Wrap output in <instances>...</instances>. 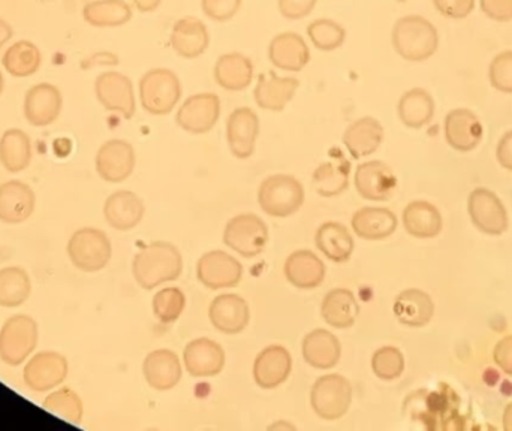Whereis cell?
<instances>
[{
    "label": "cell",
    "instance_id": "cell-1",
    "mask_svg": "<svg viewBox=\"0 0 512 431\" xmlns=\"http://www.w3.org/2000/svg\"><path fill=\"white\" fill-rule=\"evenodd\" d=\"M183 270L182 253L167 241H155L143 247L132 264L135 280L143 289L156 288L165 282L179 279Z\"/></svg>",
    "mask_w": 512,
    "mask_h": 431
},
{
    "label": "cell",
    "instance_id": "cell-2",
    "mask_svg": "<svg viewBox=\"0 0 512 431\" xmlns=\"http://www.w3.org/2000/svg\"><path fill=\"white\" fill-rule=\"evenodd\" d=\"M391 42L402 59L426 62L438 51L439 33L427 18L406 15L394 24Z\"/></svg>",
    "mask_w": 512,
    "mask_h": 431
},
{
    "label": "cell",
    "instance_id": "cell-3",
    "mask_svg": "<svg viewBox=\"0 0 512 431\" xmlns=\"http://www.w3.org/2000/svg\"><path fill=\"white\" fill-rule=\"evenodd\" d=\"M69 261L84 273L104 270L113 255L110 238L92 226L77 229L66 244Z\"/></svg>",
    "mask_w": 512,
    "mask_h": 431
},
{
    "label": "cell",
    "instance_id": "cell-4",
    "mask_svg": "<svg viewBox=\"0 0 512 431\" xmlns=\"http://www.w3.org/2000/svg\"><path fill=\"white\" fill-rule=\"evenodd\" d=\"M38 339V324L32 316H11L0 328V360L6 366H21L32 357Z\"/></svg>",
    "mask_w": 512,
    "mask_h": 431
},
{
    "label": "cell",
    "instance_id": "cell-5",
    "mask_svg": "<svg viewBox=\"0 0 512 431\" xmlns=\"http://www.w3.org/2000/svg\"><path fill=\"white\" fill-rule=\"evenodd\" d=\"M182 98V84L171 69L155 68L140 80V101L153 116L170 114Z\"/></svg>",
    "mask_w": 512,
    "mask_h": 431
},
{
    "label": "cell",
    "instance_id": "cell-6",
    "mask_svg": "<svg viewBox=\"0 0 512 431\" xmlns=\"http://www.w3.org/2000/svg\"><path fill=\"white\" fill-rule=\"evenodd\" d=\"M258 203L268 216H292L304 204L303 185L288 174L270 176L259 186Z\"/></svg>",
    "mask_w": 512,
    "mask_h": 431
},
{
    "label": "cell",
    "instance_id": "cell-7",
    "mask_svg": "<svg viewBox=\"0 0 512 431\" xmlns=\"http://www.w3.org/2000/svg\"><path fill=\"white\" fill-rule=\"evenodd\" d=\"M313 411L322 420H340L352 403V387L348 379L340 375L319 378L310 393Z\"/></svg>",
    "mask_w": 512,
    "mask_h": 431
},
{
    "label": "cell",
    "instance_id": "cell-8",
    "mask_svg": "<svg viewBox=\"0 0 512 431\" xmlns=\"http://www.w3.org/2000/svg\"><path fill=\"white\" fill-rule=\"evenodd\" d=\"M69 364L65 355L56 351L33 354L24 364L23 381L35 393L56 390L68 378Z\"/></svg>",
    "mask_w": 512,
    "mask_h": 431
},
{
    "label": "cell",
    "instance_id": "cell-9",
    "mask_svg": "<svg viewBox=\"0 0 512 431\" xmlns=\"http://www.w3.org/2000/svg\"><path fill=\"white\" fill-rule=\"evenodd\" d=\"M224 241L230 249L245 258H254L264 252L268 243V228L261 217L239 215L228 222Z\"/></svg>",
    "mask_w": 512,
    "mask_h": 431
},
{
    "label": "cell",
    "instance_id": "cell-10",
    "mask_svg": "<svg viewBox=\"0 0 512 431\" xmlns=\"http://www.w3.org/2000/svg\"><path fill=\"white\" fill-rule=\"evenodd\" d=\"M221 117V99L216 93L189 96L177 111V125L189 134L203 135L212 131Z\"/></svg>",
    "mask_w": 512,
    "mask_h": 431
},
{
    "label": "cell",
    "instance_id": "cell-11",
    "mask_svg": "<svg viewBox=\"0 0 512 431\" xmlns=\"http://www.w3.org/2000/svg\"><path fill=\"white\" fill-rule=\"evenodd\" d=\"M95 93L105 110L128 120L134 117L137 108L134 86L126 75L116 71L104 72L96 78Z\"/></svg>",
    "mask_w": 512,
    "mask_h": 431
},
{
    "label": "cell",
    "instance_id": "cell-12",
    "mask_svg": "<svg viewBox=\"0 0 512 431\" xmlns=\"http://www.w3.org/2000/svg\"><path fill=\"white\" fill-rule=\"evenodd\" d=\"M134 147L125 140H108L96 153V173L107 183H122L134 173Z\"/></svg>",
    "mask_w": 512,
    "mask_h": 431
},
{
    "label": "cell",
    "instance_id": "cell-13",
    "mask_svg": "<svg viewBox=\"0 0 512 431\" xmlns=\"http://www.w3.org/2000/svg\"><path fill=\"white\" fill-rule=\"evenodd\" d=\"M243 265L222 250H212L201 256L197 264V277L206 288H233L242 280Z\"/></svg>",
    "mask_w": 512,
    "mask_h": 431
},
{
    "label": "cell",
    "instance_id": "cell-14",
    "mask_svg": "<svg viewBox=\"0 0 512 431\" xmlns=\"http://www.w3.org/2000/svg\"><path fill=\"white\" fill-rule=\"evenodd\" d=\"M468 210L472 222L484 234L501 235L507 231V209L490 189H475L469 197Z\"/></svg>",
    "mask_w": 512,
    "mask_h": 431
},
{
    "label": "cell",
    "instance_id": "cell-15",
    "mask_svg": "<svg viewBox=\"0 0 512 431\" xmlns=\"http://www.w3.org/2000/svg\"><path fill=\"white\" fill-rule=\"evenodd\" d=\"M62 93L54 84L39 83L27 90L24 98V117L36 128H45L59 119L62 113Z\"/></svg>",
    "mask_w": 512,
    "mask_h": 431
},
{
    "label": "cell",
    "instance_id": "cell-16",
    "mask_svg": "<svg viewBox=\"0 0 512 431\" xmlns=\"http://www.w3.org/2000/svg\"><path fill=\"white\" fill-rule=\"evenodd\" d=\"M354 183L358 194L367 201H388L397 189L396 174L381 161L358 165Z\"/></svg>",
    "mask_w": 512,
    "mask_h": 431
},
{
    "label": "cell",
    "instance_id": "cell-17",
    "mask_svg": "<svg viewBox=\"0 0 512 431\" xmlns=\"http://www.w3.org/2000/svg\"><path fill=\"white\" fill-rule=\"evenodd\" d=\"M483 135V125L474 111L457 108L448 113L445 119V138L457 152L468 153L477 149Z\"/></svg>",
    "mask_w": 512,
    "mask_h": 431
},
{
    "label": "cell",
    "instance_id": "cell-18",
    "mask_svg": "<svg viewBox=\"0 0 512 431\" xmlns=\"http://www.w3.org/2000/svg\"><path fill=\"white\" fill-rule=\"evenodd\" d=\"M186 372L195 378H210L224 370L225 352L215 340H192L183 352Z\"/></svg>",
    "mask_w": 512,
    "mask_h": 431
},
{
    "label": "cell",
    "instance_id": "cell-19",
    "mask_svg": "<svg viewBox=\"0 0 512 431\" xmlns=\"http://www.w3.org/2000/svg\"><path fill=\"white\" fill-rule=\"evenodd\" d=\"M258 134V116L251 108H237L228 117V146L237 159H248L254 155Z\"/></svg>",
    "mask_w": 512,
    "mask_h": 431
},
{
    "label": "cell",
    "instance_id": "cell-20",
    "mask_svg": "<svg viewBox=\"0 0 512 431\" xmlns=\"http://www.w3.org/2000/svg\"><path fill=\"white\" fill-rule=\"evenodd\" d=\"M36 197L26 183L11 180L0 185V220L8 225H20L35 212Z\"/></svg>",
    "mask_w": 512,
    "mask_h": 431
},
{
    "label": "cell",
    "instance_id": "cell-21",
    "mask_svg": "<svg viewBox=\"0 0 512 431\" xmlns=\"http://www.w3.org/2000/svg\"><path fill=\"white\" fill-rule=\"evenodd\" d=\"M268 59L277 69L300 72L310 62V51L303 36L285 32L271 39L268 45Z\"/></svg>",
    "mask_w": 512,
    "mask_h": 431
},
{
    "label": "cell",
    "instance_id": "cell-22",
    "mask_svg": "<svg viewBox=\"0 0 512 431\" xmlns=\"http://www.w3.org/2000/svg\"><path fill=\"white\" fill-rule=\"evenodd\" d=\"M291 370L292 358L289 352L283 346H268L256 357L254 379L258 387L273 390L289 378Z\"/></svg>",
    "mask_w": 512,
    "mask_h": 431
},
{
    "label": "cell",
    "instance_id": "cell-23",
    "mask_svg": "<svg viewBox=\"0 0 512 431\" xmlns=\"http://www.w3.org/2000/svg\"><path fill=\"white\" fill-rule=\"evenodd\" d=\"M170 42L173 50L183 59H197L209 48V29L200 18H180L173 26Z\"/></svg>",
    "mask_w": 512,
    "mask_h": 431
},
{
    "label": "cell",
    "instance_id": "cell-24",
    "mask_svg": "<svg viewBox=\"0 0 512 431\" xmlns=\"http://www.w3.org/2000/svg\"><path fill=\"white\" fill-rule=\"evenodd\" d=\"M210 322L216 330L225 334H239L248 327L249 306L240 295H219L210 304Z\"/></svg>",
    "mask_w": 512,
    "mask_h": 431
},
{
    "label": "cell",
    "instance_id": "cell-25",
    "mask_svg": "<svg viewBox=\"0 0 512 431\" xmlns=\"http://www.w3.org/2000/svg\"><path fill=\"white\" fill-rule=\"evenodd\" d=\"M349 174L351 164L348 159L340 150L333 149L330 152V159L319 165L313 173V189L321 197H337L348 189Z\"/></svg>",
    "mask_w": 512,
    "mask_h": 431
},
{
    "label": "cell",
    "instance_id": "cell-26",
    "mask_svg": "<svg viewBox=\"0 0 512 431\" xmlns=\"http://www.w3.org/2000/svg\"><path fill=\"white\" fill-rule=\"evenodd\" d=\"M143 373L147 384L155 390H173L182 379V364L173 351L158 349L147 355Z\"/></svg>",
    "mask_w": 512,
    "mask_h": 431
},
{
    "label": "cell",
    "instance_id": "cell-27",
    "mask_svg": "<svg viewBox=\"0 0 512 431\" xmlns=\"http://www.w3.org/2000/svg\"><path fill=\"white\" fill-rule=\"evenodd\" d=\"M144 203L131 191H117L104 204V217L111 228L131 231L143 220Z\"/></svg>",
    "mask_w": 512,
    "mask_h": 431
},
{
    "label": "cell",
    "instance_id": "cell-28",
    "mask_svg": "<svg viewBox=\"0 0 512 431\" xmlns=\"http://www.w3.org/2000/svg\"><path fill=\"white\" fill-rule=\"evenodd\" d=\"M300 81L292 77H277L276 74L261 75L255 87V102L262 110H285L297 92Z\"/></svg>",
    "mask_w": 512,
    "mask_h": 431
},
{
    "label": "cell",
    "instance_id": "cell-29",
    "mask_svg": "<svg viewBox=\"0 0 512 431\" xmlns=\"http://www.w3.org/2000/svg\"><path fill=\"white\" fill-rule=\"evenodd\" d=\"M382 141H384V128L373 117H361L355 120L343 134V144L354 159L373 155L381 147Z\"/></svg>",
    "mask_w": 512,
    "mask_h": 431
},
{
    "label": "cell",
    "instance_id": "cell-30",
    "mask_svg": "<svg viewBox=\"0 0 512 431\" xmlns=\"http://www.w3.org/2000/svg\"><path fill=\"white\" fill-rule=\"evenodd\" d=\"M285 277L298 289H313L324 282L325 265L310 250H297L285 262Z\"/></svg>",
    "mask_w": 512,
    "mask_h": 431
},
{
    "label": "cell",
    "instance_id": "cell-31",
    "mask_svg": "<svg viewBox=\"0 0 512 431\" xmlns=\"http://www.w3.org/2000/svg\"><path fill=\"white\" fill-rule=\"evenodd\" d=\"M394 315L406 327H424L432 321L435 304L432 297L421 289H406L394 301Z\"/></svg>",
    "mask_w": 512,
    "mask_h": 431
},
{
    "label": "cell",
    "instance_id": "cell-32",
    "mask_svg": "<svg viewBox=\"0 0 512 431\" xmlns=\"http://www.w3.org/2000/svg\"><path fill=\"white\" fill-rule=\"evenodd\" d=\"M342 348L339 339L327 330H313L303 340V357L319 370L333 369L339 363Z\"/></svg>",
    "mask_w": 512,
    "mask_h": 431
},
{
    "label": "cell",
    "instance_id": "cell-33",
    "mask_svg": "<svg viewBox=\"0 0 512 431\" xmlns=\"http://www.w3.org/2000/svg\"><path fill=\"white\" fill-rule=\"evenodd\" d=\"M352 229L364 240H385L397 229V217L382 207H364L352 216Z\"/></svg>",
    "mask_w": 512,
    "mask_h": 431
},
{
    "label": "cell",
    "instance_id": "cell-34",
    "mask_svg": "<svg viewBox=\"0 0 512 431\" xmlns=\"http://www.w3.org/2000/svg\"><path fill=\"white\" fill-rule=\"evenodd\" d=\"M215 80L222 89L240 92L254 80V65L242 53H227L215 65Z\"/></svg>",
    "mask_w": 512,
    "mask_h": 431
},
{
    "label": "cell",
    "instance_id": "cell-35",
    "mask_svg": "<svg viewBox=\"0 0 512 431\" xmlns=\"http://www.w3.org/2000/svg\"><path fill=\"white\" fill-rule=\"evenodd\" d=\"M315 243L322 255L337 264L348 261L355 249L351 232L342 223L337 222H327L319 226Z\"/></svg>",
    "mask_w": 512,
    "mask_h": 431
},
{
    "label": "cell",
    "instance_id": "cell-36",
    "mask_svg": "<svg viewBox=\"0 0 512 431\" xmlns=\"http://www.w3.org/2000/svg\"><path fill=\"white\" fill-rule=\"evenodd\" d=\"M403 226L412 237L427 240L441 234L444 222L441 212L433 204L427 201H412L403 210Z\"/></svg>",
    "mask_w": 512,
    "mask_h": 431
},
{
    "label": "cell",
    "instance_id": "cell-37",
    "mask_svg": "<svg viewBox=\"0 0 512 431\" xmlns=\"http://www.w3.org/2000/svg\"><path fill=\"white\" fill-rule=\"evenodd\" d=\"M321 313L328 325L342 330L355 324L360 315V306L355 295L348 289H333L325 295Z\"/></svg>",
    "mask_w": 512,
    "mask_h": 431
},
{
    "label": "cell",
    "instance_id": "cell-38",
    "mask_svg": "<svg viewBox=\"0 0 512 431\" xmlns=\"http://www.w3.org/2000/svg\"><path fill=\"white\" fill-rule=\"evenodd\" d=\"M32 140L21 129L12 128L0 137V164L8 173H21L32 162Z\"/></svg>",
    "mask_w": 512,
    "mask_h": 431
},
{
    "label": "cell",
    "instance_id": "cell-39",
    "mask_svg": "<svg viewBox=\"0 0 512 431\" xmlns=\"http://www.w3.org/2000/svg\"><path fill=\"white\" fill-rule=\"evenodd\" d=\"M397 113L403 125L411 129H421L432 122L435 101L427 90L412 89L400 98Z\"/></svg>",
    "mask_w": 512,
    "mask_h": 431
},
{
    "label": "cell",
    "instance_id": "cell-40",
    "mask_svg": "<svg viewBox=\"0 0 512 431\" xmlns=\"http://www.w3.org/2000/svg\"><path fill=\"white\" fill-rule=\"evenodd\" d=\"M83 18L93 27L125 26L132 18V8L125 0H93L83 8Z\"/></svg>",
    "mask_w": 512,
    "mask_h": 431
},
{
    "label": "cell",
    "instance_id": "cell-41",
    "mask_svg": "<svg viewBox=\"0 0 512 431\" xmlns=\"http://www.w3.org/2000/svg\"><path fill=\"white\" fill-rule=\"evenodd\" d=\"M32 280L24 268L11 265L0 270V307L17 309L29 300Z\"/></svg>",
    "mask_w": 512,
    "mask_h": 431
},
{
    "label": "cell",
    "instance_id": "cell-42",
    "mask_svg": "<svg viewBox=\"0 0 512 431\" xmlns=\"http://www.w3.org/2000/svg\"><path fill=\"white\" fill-rule=\"evenodd\" d=\"M42 54L30 41H18L5 51L2 65L12 77L26 78L35 74L41 66Z\"/></svg>",
    "mask_w": 512,
    "mask_h": 431
},
{
    "label": "cell",
    "instance_id": "cell-43",
    "mask_svg": "<svg viewBox=\"0 0 512 431\" xmlns=\"http://www.w3.org/2000/svg\"><path fill=\"white\" fill-rule=\"evenodd\" d=\"M42 408L75 426H78L84 417L83 400L69 387H57L56 390L50 391L42 402Z\"/></svg>",
    "mask_w": 512,
    "mask_h": 431
},
{
    "label": "cell",
    "instance_id": "cell-44",
    "mask_svg": "<svg viewBox=\"0 0 512 431\" xmlns=\"http://www.w3.org/2000/svg\"><path fill=\"white\" fill-rule=\"evenodd\" d=\"M307 35L319 51H334L345 42L346 30L337 21L319 18L309 24Z\"/></svg>",
    "mask_w": 512,
    "mask_h": 431
},
{
    "label": "cell",
    "instance_id": "cell-45",
    "mask_svg": "<svg viewBox=\"0 0 512 431\" xmlns=\"http://www.w3.org/2000/svg\"><path fill=\"white\" fill-rule=\"evenodd\" d=\"M186 297L179 288H165L153 298V313L162 324H173L185 312Z\"/></svg>",
    "mask_w": 512,
    "mask_h": 431
},
{
    "label": "cell",
    "instance_id": "cell-46",
    "mask_svg": "<svg viewBox=\"0 0 512 431\" xmlns=\"http://www.w3.org/2000/svg\"><path fill=\"white\" fill-rule=\"evenodd\" d=\"M372 370L382 381H394L405 370V357L394 346H384L373 354Z\"/></svg>",
    "mask_w": 512,
    "mask_h": 431
},
{
    "label": "cell",
    "instance_id": "cell-47",
    "mask_svg": "<svg viewBox=\"0 0 512 431\" xmlns=\"http://www.w3.org/2000/svg\"><path fill=\"white\" fill-rule=\"evenodd\" d=\"M490 84L502 93H512V50L502 51L490 63Z\"/></svg>",
    "mask_w": 512,
    "mask_h": 431
},
{
    "label": "cell",
    "instance_id": "cell-48",
    "mask_svg": "<svg viewBox=\"0 0 512 431\" xmlns=\"http://www.w3.org/2000/svg\"><path fill=\"white\" fill-rule=\"evenodd\" d=\"M243 0H201L203 12L210 20L224 23L236 17L242 8Z\"/></svg>",
    "mask_w": 512,
    "mask_h": 431
},
{
    "label": "cell",
    "instance_id": "cell-49",
    "mask_svg": "<svg viewBox=\"0 0 512 431\" xmlns=\"http://www.w3.org/2000/svg\"><path fill=\"white\" fill-rule=\"evenodd\" d=\"M433 3L444 17L453 20H463L475 9V0H433Z\"/></svg>",
    "mask_w": 512,
    "mask_h": 431
},
{
    "label": "cell",
    "instance_id": "cell-50",
    "mask_svg": "<svg viewBox=\"0 0 512 431\" xmlns=\"http://www.w3.org/2000/svg\"><path fill=\"white\" fill-rule=\"evenodd\" d=\"M318 0H277L279 12L288 20H301L312 14Z\"/></svg>",
    "mask_w": 512,
    "mask_h": 431
},
{
    "label": "cell",
    "instance_id": "cell-51",
    "mask_svg": "<svg viewBox=\"0 0 512 431\" xmlns=\"http://www.w3.org/2000/svg\"><path fill=\"white\" fill-rule=\"evenodd\" d=\"M481 11L490 20L508 23L512 20V0H480Z\"/></svg>",
    "mask_w": 512,
    "mask_h": 431
},
{
    "label": "cell",
    "instance_id": "cell-52",
    "mask_svg": "<svg viewBox=\"0 0 512 431\" xmlns=\"http://www.w3.org/2000/svg\"><path fill=\"white\" fill-rule=\"evenodd\" d=\"M493 360L502 372L512 376V334L499 340L493 352Z\"/></svg>",
    "mask_w": 512,
    "mask_h": 431
},
{
    "label": "cell",
    "instance_id": "cell-53",
    "mask_svg": "<svg viewBox=\"0 0 512 431\" xmlns=\"http://www.w3.org/2000/svg\"><path fill=\"white\" fill-rule=\"evenodd\" d=\"M496 158L502 168L512 171V131L507 132L499 141Z\"/></svg>",
    "mask_w": 512,
    "mask_h": 431
},
{
    "label": "cell",
    "instance_id": "cell-54",
    "mask_svg": "<svg viewBox=\"0 0 512 431\" xmlns=\"http://www.w3.org/2000/svg\"><path fill=\"white\" fill-rule=\"evenodd\" d=\"M140 12H153L161 6L162 0H132Z\"/></svg>",
    "mask_w": 512,
    "mask_h": 431
},
{
    "label": "cell",
    "instance_id": "cell-55",
    "mask_svg": "<svg viewBox=\"0 0 512 431\" xmlns=\"http://www.w3.org/2000/svg\"><path fill=\"white\" fill-rule=\"evenodd\" d=\"M12 38V27L6 23L3 18H0V51L8 44L9 39Z\"/></svg>",
    "mask_w": 512,
    "mask_h": 431
},
{
    "label": "cell",
    "instance_id": "cell-56",
    "mask_svg": "<svg viewBox=\"0 0 512 431\" xmlns=\"http://www.w3.org/2000/svg\"><path fill=\"white\" fill-rule=\"evenodd\" d=\"M504 429L507 431H512V403L507 406L504 414Z\"/></svg>",
    "mask_w": 512,
    "mask_h": 431
},
{
    "label": "cell",
    "instance_id": "cell-57",
    "mask_svg": "<svg viewBox=\"0 0 512 431\" xmlns=\"http://www.w3.org/2000/svg\"><path fill=\"white\" fill-rule=\"evenodd\" d=\"M276 429L295 430V427L291 426V424H286V423H282V424L277 423V424H274V426L270 427V430H276Z\"/></svg>",
    "mask_w": 512,
    "mask_h": 431
},
{
    "label": "cell",
    "instance_id": "cell-58",
    "mask_svg": "<svg viewBox=\"0 0 512 431\" xmlns=\"http://www.w3.org/2000/svg\"><path fill=\"white\" fill-rule=\"evenodd\" d=\"M3 86H5V80H3L2 72H0V95H2Z\"/></svg>",
    "mask_w": 512,
    "mask_h": 431
}]
</instances>
